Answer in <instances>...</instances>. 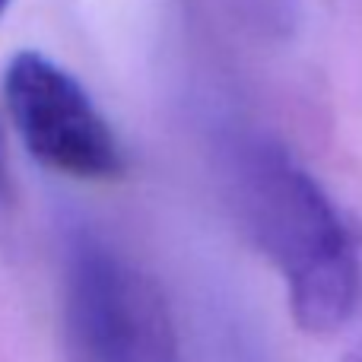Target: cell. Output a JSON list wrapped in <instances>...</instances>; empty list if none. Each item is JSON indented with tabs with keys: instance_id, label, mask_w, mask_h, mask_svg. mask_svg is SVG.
Wrapping results in <instances>:
<instances>
[{
	"instance_id": "cell-1",
	"label": "cell",
	"mask_w": 362,
	"mask_h": 362,
	"mask_svg": "<svg viewBox=\"0 0 362 362\" xmlns=\"http://www.w3.org/2000/svg\"><path fill=\"white\" fill-rule=\"evenodd\" d=\"M226 191L248 242L283 276L293 321L337 334L362 308V232L289 146L238 134L223 156Z\"/></svg>"
},
{
	"instance_id": "cell-2",
	"label": "cell",
	"mask_w": 362,
	"mask_h": 362,
	"mask_svg": "<svg viewBox=\"0 0 362 362\" xmlns=\"http://www.w3.org/2000/svg\"><path fill=\"white\" fill-rule=\"evenodd\" d=\"M61 346L67 362H181L163 286L83 226L64 238Z\"/></svg>"
},
{
	"instance_id": "cell-3",
	"label": "cell",
	"mask_w": 362,
	"mask_h": 362,
	"mask_svg": "<svg viewBox=\"0 0 362 362\" xmlns=\"http://www.w3.org/2000/svg\"><path fill=\"white\" fill-rule=\"evenodd\" d=\"M4 99L19 140L38 165L76 181L124 175V150L80 80L42 51H16L4 70Z\"/></svg>"
},
{
	"instance_id": "cell-4",
	"label": "cell",
	"mask_w": 362,
	"mask_h": 362,
	"mask_svg": "<svg viewBox=\"0 0 362 362\" xmlns=\"http://www.w3.org/2000/svg\"><path fill=\"white\" fill-rule=\"evenodd\" d=\"M13 204V169H10V150H6V137L0 127V206Z\"/></svg>"
},
{
	"instance_id": "cell-5",
	"label": "cell",
	"mask_w": 362,
	"mask_h": 362,
	"mask_svg": "<svg viewBox=\"0 0 362 362\" xmlns=\"http://www.w3.org/2000/svg\"><path fill=\"white\" fill-rule=\"evenodd\" d=\"M344 362H362V344H356L350 353L344 356Z\"/></svg>"
},
{
	"instance_id": "cell-6",
	"label": "cell",
	"mask_w": 362,
	"mask_h": 362,
	"mask_svg": "<svg viewBox=\"0 0 362 362\" xmlns=\"http://www.w3.org/2000/svg\"><path fill=\"white\" fill-rule=\"evenodd\" d=\"M6 6H10V0H0V16L6 13Z\"/></svg>"
},
{
	"instance_id": "cell-7",
	"label": "cell",
	"mask_w": 362,
	"mask_h": 362,
	"mask_svg": "<svg viewBox=\"0 0 362 362\" xmlns=\"http://www.w3.org/2000/svg\"><path fill=\"white\" fill-rule=\"evenodd\" d=\"M248 362H255V359H248Z\"/></svg>"
}]
</instances>
